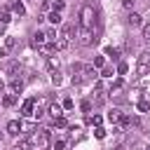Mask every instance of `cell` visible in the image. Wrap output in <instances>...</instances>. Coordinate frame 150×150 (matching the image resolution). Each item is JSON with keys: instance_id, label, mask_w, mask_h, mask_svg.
<instances>
[{"instance_id": "ac0fdd59", "label": "cell", "mask_w": 150, "mask_h": 150, "mask_svg": "<svg viewBox=\"0 0 150 150\" xmlns=\"http://www.w3.org/2000/svg\"><path fill=\"white\" fill-rule=\"evenodd\" d=\"M12 21V9L9 7H0V23H9Z\"/></svg>"}, {"instance_id": "5b68a950", "label": "cell", "mask_w": 150, "mask_h": 150, "mask_svg": "<svg viewBox=\"0 0 150 150\" xmlns=\"http://www.w3.org/2000/svg\"><path fill=\"white\" fill-rule=\"evenodd\" d=\"M70 40H73V23H66V26L61 28V35H59L56 47H59V49H68V47H70Z\"/></svg>"}, {"instance_id": "ba28073f", "label": "cell", "mask_w": 150, "mask_h": 150, "mask_svg": "<svg viewBox=\"0 0 150 150\" xmlns=\"http://www.w3.org/2000/svg\"><path fill=\"white\" fill-rule=\"evenodd\" d=\"M35 105H38V101H35V98H26V101H23V105H21V115H33Z\"/></svg>"}, {"instance_id": "7c38bea8", "label": "cell", "mask_w": 150, "mask_h": 150, "mask_svg": "<svg viewBox=\"0 0 150 150\" xmlns=\"http://www.w3.org/2000/svg\"><path fill=\"white\" fill-rule=\"evenodd\" d=\"M56 49H59V47H56V42H47L45 47H40V54L47 59V56H54V54H56Z\"/></svg>"}, {"instance_id": "6da1fadb", "label": "cell", "mask_w": 150, "mask_h": 150, "mask_svg": "<svg viewBox=\"0 0 150 150\" xmlns=\"http://www.w3.org/2000/svg\"><path fill=\"white\" fill-rule=\"evenodd\" d=\"M94 23H96V9H94L91 2H84V5L80 7V26L94 28Z\"/></svg>"}, {"instance_id": "30bf717a", "label": "cell", "mask_w": 150, "mask_h": 150, "mask_svg": "<svg viewBox=\"0 0 150 150\" xmlns=\"http://www.w3.org/2000/svg\"><path fill=\"white\" fill-rule=\"evenodd\" d=\"M122 117H124V112H122L120 108H112V110L108 112V122H110V124H120Z\"/></svg>"}, {"instance_id": "f546056e", "label": "cell", "mask_w": 150, "mask_h": 150, "mask_svg": "<svg viewBox=\"0 0 150 150\" xmlns=\"http://www.w3.org/2000/svg\"><path fill=\"white\" fill-rule=\"evenodd\" d=\"M127 70H129V66H127L124 61H120V63H117V73H120V75H124Z\"/></svg>"}, {"instance_id": "74e56055", "label": "cell", "mask_w": 150, "mask_h": 150, "mask_svg": "<svg viewBox=\"0 0 150 150\" xmlns=\"http://www.w3.org/2000/svg\"><path fill=\"white\" fill-rule=\"evenodd\" d=\"M5 45H7V49H12V47L16 45V40H14V38H7V40H5Z\"/></svg>"}, {"instance_id": "4dcf8cb0", "label": "cell", "mask_w": 150, "mask_h": 150, "mask_svg": "<svg viewBox=\"0 0 150 150\" xmlns=\"http://www.w3.org/2000/svg\"><path fill=\"white\" fill-rule=\"evenodd\" d=\"M52 82H54L56 87L61 84V73H59V70H54V73H52Z\"/></svg>"}, {"instance_id": "d6a6232c", "label": "cell", "mask_w": 150, "mask_h": 150, "mask_svg": "<svg viewBox=\"0 0 150 150\" xmlns=\"http://www.w3.org/2000/svg\"><path fill=\"white\" fill-rule=\"evenodd\" d=\"M63 148H66V141H63V138H59V141L54 143V150H63Z\"/></svg>"}, {"instance_id": "9a60e30c", "label": "cell", "mask_w": 150, "mask_h": 150, "mask_svg": "<svg viewBox=\"0 0 150 150\" xmlns=\"http://www.w3.org/2000/svg\"><path fill=\"white\" fill-rule=\"evenodd\" d=\"M21 89H23V80H21V77H12V80H9V91L21 94Z\"/></svg>"}, {"instance_id": "60d3db41", "label": "cell", "mask_w": 150, "mask_h": 150, "mask_svg": "<svg viewBox=\"0 0 150 150\" xmlns=\"http://www.w3.org/2000/svg\"><path fill=\"white\" fill-rule=\"evenodd\" d=\"M2 87H5V84H2V80H0V91H2Z\"/></svg>"}, {"instance_id": "603a6c76", "label": "cell", "mask_w": 150, "mask_h": 150, "mask_svg": "<svg viewBox=\"0 0 150 150\" xmlns=\"http://www.w3.org/2000/svg\"><path fill=\"white\" fill-rule=\"evenodd\" d=\"M103 54H105V56H112V61H117V59H120V52H117L115 47H105V49H103Z\"/></svg>"}, {"instance_id": "8d00e7d4", "label": "cell", "mask_w": 150, "mask_h": 150, "mask_svg": "<svg viewBox=\"0 0 150 150\" xmlns=\"http://www.w3.org/2000/svg\"><path fill=\"white\" fill-rule=\"evenodd\" d=\"M47 40H49V42H56V33H54V30H47Z\"/></svg>"}, {"instance_id": "4316f807", "label": "cell", "mask_w": 150, "mask_h": 150, "mask_svg": "<svg viewBox=\"0 0 150 150\" xmlns=\"http://www.w3.org/2000/svg\"><path fill=\"white\" fill-rule=\"evenodd\" d=\"M54 127H59V129H66V127H68V120H66V117H59V120H54Z\"/></svg>"}, {"instance_id": "8992f818", "label": "cell", "mask_w": 150, "mask_h": 150, "mask_svg": "<svg viewBox=\"0 0 150 150\" xmlns=\"http://www.w3.org/2000/svg\"><path fill=\"white\" fill-rule=\"evenodd\" d=\"M91 98H94V103H98V105L105 101V96H103V82H101V80H96V82H94V89H91Z\"/></svg>"}, {"instance_id": "44dd1931", "label": "cell", "mask_w": 150, "mask_h": 150, "mask_svg": "<svg viewBox=\"0 0 150 150\" xmlns=\"http://www.w3.org/2000/svg\"><path fill=\"white\" fill-rule=\"evenodd\" d=\"M87 122H89L91 127H98V124L103 122V117H101V115H96V112H94V115L89 112V115H87Z\"/></svg>"}, {"instance_id": "d590c367", "label": "cell", "mask_w": 150, "mask_h": 150, "mask_svg": "<svg viewBox=\"0 0 150 150\" xmlns=\"http://www.w3.org/2000/svg\"><path fill=\"white\" fill-rule=\"evenodd\" d=\"M134 2H136V0H122V5H124V9H134Z\"/></svg>"}, {"instance_id": "ffe728a7", "label": "cell", "mask_w": 150, "mask_h": 150, "mask_svg": "<svg viewBox=\"0 0 150 150\" xmlns=\"http://www.w3.org/2000/svg\"><path fill=\"white\" fill-rule=\"evenodd\" d=\"M47 68L54 73V70H59V56H47Z\"/></svg>"}, {"instance_id": "52a82bcc", "label": "cell", "mask_w": 150, "mask_h": 150, "mask_svg": "<svg viewBox=\"0 0 150 150\" xmlns=\"http://www.w3.org/2000/svg\"><path fill=\"white\" fill-rule=\"evenodd\" d=\"M49 40H47V33H42V30H38V33H33V40H30V45L35 47V49H40V47H45Z\"/></svg>"}, {"instance_id": "cb8c5ba5", "label": "cell", "mask_w": 150, "mask_h": 150, "mask_svg": "<svg viewBox=\"0 0 150 150\" xmlns=\"http://www.w3.org/2000/svg\"><path fill=\"white\" fill-rule=\"evenodd\" d=\"M21 131H23V134H33V131H35V124H33V122H21Z\"/></svg>"}, {"instance_id": "7402d4cb", "label": "cell", "mask_w": 150, "mask_h": 150, "mask_svg": "<svg viewBox=\"0 0 150 150\" xmlns=\"http://www.w3.org/2000/svg\"><path fill=\"white\" fill-rule=\"evenodd\" d=\"M136 108H138V112H148V110H150V101H148V98H141V101L136 103Z\"/></svg>"}, {"instance_id": "f35d334b", "label": "cell", "mask_w": 150, "mask_h": 150, "mask_svg": "<svg viewBox=\"0 0 150 150\" xmlns=\"http://www.w3.org/2000/svg\"><path fill=\"white\" fill-rule=\"evenodd\" d=\"M7 56V47H0V59H5Z\"/></svg>"}, {"instance_id": "836d02e7", "label": "cell", "mask_w": 150, "mask_h": 150, "mask_svg": "<svg viewBox=\"0 0 150 150\" xmlns=\"http://www.w3.org/2000/svg\"><path fill=\"white\" fill-rule=\"evenodd\" d=\"M143 40L150 45V26H145V28H143Z\"/></svg>"}, {"instance_id": "277c9868", "label": "cell", "mask_w": 150, "mask_h": 150, "mask_svg": "<svg viewBox=\"0 0 150 150\" xmlns=\"http://www.w3.org/2000/svg\"><path fill=\"white\" fill-rule=\"evenodd\" d=\"M150 73V52H141L138 54V63H136V75L145 77Z\"/></svg>"}, {"instance_id": "7a4b0ae2", "label": "cell", "mask_w": 150, "mask_h": 150, "mask_svg": "<svg viewBox=\"0 0 150 150\" xmlns=\"http://www.w3.org/2000/svg\"><path fill=\"white\" fill-rule=\"evenodd\" d=\"M49 131H52V129H38V131H33L30 138H28V143H30L35 150H45V148L49 145Z\"/></svg>"}, {"instance_id": "e0dca14e", "label": "cell", "mask_w": 150, "mask_h": 150, "mask_svg": "<svg viewBox=\"0 0 150 150\" xmlns=\"http://www.w3.org/2000/svg\"><path fill=\"white\" fill-rule=\"evenodd\" d=\"M16 96H19V94H14V91L5 94V96H2V105H5V108H12V105L16 103Z\"/></svg>"}, {"instance_id": "d4e9b609", "label": "cell", "mask_w": 150, "mask_h": 150, "mask_svg": "<svg viewBox=\"0 0 150 150\" xmlns=\"http://www.w3.org/2000/svg\"><path fill=\"white\" fill-rule=\"evenodd\" d=\"M112 75H115V70H112L110 66H103V68H101V77H112Z\"/></svg>"}, {"instance_id": "b9f144b4", "label": "cell", "mask_w": 150, "mask_h": 150, "mask_svg": "<svg viewBox=\"0 0 150 150\" xmlns=\"http://www.w3.org/2000/svg\"><path fill=\"white\" fill-rule=\"evenodd\" d=\"M148 150H150V148H148Z\"/></svg>"}, {"instance_id": "ab89813d", "label": "cell", "mask_w": 150, "mask_h": 150, "mask_svg": "<svg viewBox=\"0 0 150 150\" xmlns=\"http://www.w3.org/2000/svg\"><path fill=\"white\" fill-rule=\"evenodd\" d=\"M5 26H7V23H0V35L5 33Z\"/></svg>"}, {"instance_id": "1f68e13d", "label": "cell", "mask_w": 150, "mask_h": 150, "mask_svg": "<svg viewBox=\"0 0 150 150\" xmlns=\"http://www.w3.org/2000/svg\"><path fill=\"white\" fill-rule=\"evenodd\" d=\"M80 108H82V112H84V115H89V112H91V103H89V101H82V105H80Z\"/></svg>"}, {"instance_id": "484cf974", "label": "cell", "mask_w": 150, "mask_h": 150, "mask_svg": "<svg viewBox=\"0 0 150 150\" xmlns=\"http://www.w3.org/2000/svg\"><path fill=\"white\" fill-rule=\"evenodd\" d=\"M105 66V56H94V68H103Z\"/></svg>"}, {"instance_id": "4fadbf2b", "label": "cell", "mask_w": 150, "mask_h": 150, "mask_svg": "<svg viewBox=\"0 0 150 150\" xmlns=\"http://www.w3.org/2000/svg\"><path fill=\"white\" fill-rule=\"evenodd\" d=\"M7 134H9V136H19V134H21V122H19V120L7 122Z\"/></svg>"}, {"instance_id": "83f0119b", "label": "cell", "mask_w": 150, "mask_h": 150, "mask_svg": "<svg viewBox=\"0 0 150 150\" xmlns=\"http://www.w3.org/2000/svg\"><path fill=\"white\" fill-rule=\"evenodd\" d=\"M94 136H96V138H105V129H103L101 124H98V127H94Z\"/></svg>"}, {"instance_id": "3957f363", "label": "cell", "mask_w": 150, "mask_h": 150, "mask_svg": "<svg viewBox=\"0 0 150 150\" xmlns=\"http://www.w3.org/2000/svg\"><path fill=\"white\" fill-rule=\"evenodd\" d=\"M75 33H77V42L82 45V47H89V45H94V28H84V26H77L75 28Z\"/></svg>"}, {"instance_id": "f1b7e54d", "label": "cell", "mask_w": 150, "mask_h": 150, "mask_svg": "<svg viewBox=\"0 0 150 150\" xmlns=\"http://www.w3.org/2000/svg\"><path fill=\"white\" fill-rule=\"evenodd\" d=\"M52 7H54L56 12H61V9L66 7V0H52Z\"/></svg>"}, {"instance_id": "9c48e42d", "label": "cell", "mask_w": 150, "mask_h": 150, "mask_svg": "<svg viewBox=\"0 0 150 150\" xmlns=\"http://www.w3.org/2000/svg\"><path fill=\"white\" fill-rule=\"evenodd\" d=\"M47 112H49L54 120H59V117H63V105H61V103H49Z\"/></svg>"}, {"instance_id": "2e32d148", "label": "cell", "mask_w": 150, "mask_h": 150, "mask_svg": "<svg viewBox=\"0 0 150 150\" xmlns=\"http://www.w3.org/2000/svg\"><path fill=\"white\" fill-rule=\"evenodd\" d=\"M122 87H124V80H122V77H117V80L110 84V91H108V94H110V96H117V94L122 91Z\"/></svg>"}, {"instance_id": "e575fe53", "label": "cell", "mask_w": 150, "mask_h": 150, "mask_svg": "<svg viewBox=\"0 0 150 150\" xmlns=\"http://www.w3.org/2000/svg\"><path fill=\"white\" fill-rule=\"evenodd\" d=\"M61 105H63L66 110H70V108H73V98H63V103H61Z\"/></svg>"}, {"instance_id": "d6986e66", "label": "cell", "mask_w": 150, "mask_h": 150, "mask_svg": "<svg viewBox=\"0 0 150 150\" xmlns=\"http://www.w3.org/2000/svg\"><path fill=\"white\" fill-rule=\"evenodd\" d=\"M47 21H49V23H54V26H59V23H61V12L52 9V12L47 14Z\"/></svg>"}, {"instance_id": "8fae6325", "label": "cell", "mask_w": 150, "mask_h": 150, "mask_svg": "<svg viewBox=\"0 0 150 150\" xmlns=\"http://www.w3.org/2000/svg\"><path fill=\"white\" fill-rule=\"evenodd\" d=\"M127 23H129L131 28H138V26H143V16L136 14V12H131V14L127 16Z\"/></svg>"}, {"instance_id": "5bb4252c", "label": "cell", "mask_w": 150, "mask_h": 150, "mask_svg": "<svg viewBox=\"0 0 150 150\" xmlns=\"http://www.w3.org/2000/svg\"><path fill=\"white\" fill-rule=\"evenodd\" d=\"M9 9H12V14H16V16H23V14H26V7H23L21 0H14V2L9 5Z\"/></svg>"}]
</instances>
